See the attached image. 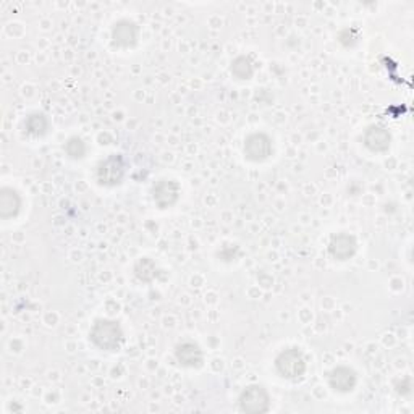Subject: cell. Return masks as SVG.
Instances as JSON below:
<instances>
[{
	"label": "cell",
	"mask_w": 414,
	"mask_h": 414,
	"mask_svg": "<svg viewBox=\"0 0 414 414\" xmlns=\"http://www.w3.org/2000/svg\"><path fill=\"white\" fill-rule=\"evenodd\" d=\"M91 342L102 351H118L122 348L125 335L118 322L99 319L91 329Z\"/></svg>",
	"instance_id": "cell-1"
},
{
	"label": "cell",
	"mask_w": 414,
	"mask_h": 414,
	"mask_svg": "<svg viewBox=\"0 0 414 414\" xmlns=\"http://www.w3.org/2000/svg\"><path fill=\"white\" fill-rule=\"evenodd\" d=\"M275 368L285 379L298 380L306 372V359L298 348H288L277 356Z\"/></svg>",
	"instance_id": "cell-2"
},
{
	"label": "cell",
	"mask_w": 414,
	"mask_h": 414,
	"mask_svg": "<svg viewBox=\"0 0 414 414\" xmlns=\"http://www.w3.org/2000/svg\"><path fill=\"white\" fill-rule=\"evenodd\" d=\"M240 408L243 413L262 414L270 410V396L262 385H249L241 392Z\"/></svg>",
	"instance_id": "cell-3"
},
{
	"label": "cell",
	"mask_w": 414,
	"mask_h": 414,
	"mask_svg": "<svg viewBox=\"0 0 414 414\" xmlns=\"http://www.w3.org/2000/svg\"><path fill=\"white\" fill-rule=\"evenodd\" d=\"M125 172H127V162L123 157L112 154L99 164L97 180L104 186H117L122 183Z\"/></svg>",
	"instance_id": "cell-4"
},
{
	"label": "cell",
	"mask_w": 414,
	"mask_h": 414,
	"mask_svg": "<svg viewBox=\"0 0 414 414\" xmlns=\"http://www.w3.org/2000/svg\"><path fill=\"white\" fill-rule=\"evenodd\" d=\"M272 139L265 133H253L244 141V156L251 162H262L272 156Z\"/></svg>",
	"instance_id": "cell-5"
},
{
	"label": "cell",
	"mask_w": 414,
	"mask_h": 414,
	"mask_svg": "<svg viewBox=\"0 0 414 414\" xmlns=\"http://www.w3.org/2000/svg\"><path fill=\"white\" fill-rule=\"evenodd\" d=\"M358 241L350 233H337L330 238L329 253L337 261H348L356 254Z\"/></svg>",
	"instance_id": "cell-6"
},
{
	"label": "cell",
	"mask_w": 414,
	"mask_h": 414,
	"mask_svg": "<svg viewBox=\"0 0 414 414\" xmlns=\"http://www.w3.org/2000/svg\"><path fill=\"white\" fill-rule=\"evenodd\" d=\"M180 198V186L174 180H160L153 186V199L160 209L172 207Z\"/></svg>",
	"instance_id": "cell-7"
},
{
	"label": "cell",
	"mask_w": 414,
	"mask_h": 414,
	"mask_svg": "<svg viewBox=\"0 0 414 414\" xmlns=\"http://www.w3.org/2000/svg\"><path fill=\"white\" fill-rule=\"evenodd\" d=\"M356 384H358V375L348 366H338L329 374V385L335 392L348 393L354 389Z\"/></svg>",
	"instance_id": "cell-8"
},
{
	"label": "cell",
	"mask_w": 414,
	"mask_h": 414,
	"mask_svg": "<svg viewBox=\"0 0 414 414\" xmlns=\"http://www.w3.org/2000/svg\"><path fill=\"white\" fill-rule=\"evenodd\" d=\"M392 143V136L389 130L380 125H372L364 133V144L372 153H385L389 151Z\"/></svg>",
	"instance_id": "cell-9"
},
{
	"label": "cell",
	"mask_w": 414,
	"mask_h": 414,
	"mask_svg": "<svg viewBox=\"0 0 414 414\" xmlns=\"http://www.w3.org/2000/svg\"><path fill=\"white\" fill-rule=\"evenodd\" d=\"M112 39L115 46L123 47V49L133 47L138 41V26L130 20H122L113 26Z\"/></svg>",
	"instance_id": "cell-10"
},
{
	"label": "cell",
	"mask_w": 414,
	"mask_h": 414,
	"mask_svg": "<svg viewBox=\"0 0 414 414\" xmlns=\"http://www.w3.org/2000/svg\"><path fill=\"white\" fill-rule=\"evenodd\" d=\"M175 358L185 368H201L204 363L202 350L193 342L180 343L175 350Z\"/></svg>",
	"instance_id": "cell-11"
},
{
	"label": "cell",
	"mask_w": 414,
	"mask_h": 414,
	"mask_svg": "<svg viewBox=\"0 0 414 414\" xmlns=\"http://www.w3.org/2000/svg\"><path fill=\"white\" fill-rule=\"evenodd\" d=\"M22 207V198L12 188H4L0 193V217L8 220L18 216Z\"/></svg>",
	"instance_id": "cell-12"
},
{
	"label": "cell",
	"mask_w": 414,
	"mask_h": 414,
	"mask_svg": "<svg viewBox=\"0 0 414 414\" xmlns=\"http://www.w3.org/2000/svg\"><path fill=\"white\" fill-rule=\"evenodd\" d=\"M25 128L28 134L34 136V138H41L49 130V120H47L44 113H33L25 120Z\"/></svg>",
	"instance_id": "cell-13"
},
{
	"label": "cell",
	"mask_w": 414,
	"mask_h": 414,
	"mask_svg": "<svg viewBox=\"0 0 414 414\" xmlns=\"http://www.w3.org/2000/svg\"><path fill=\"white\" fill-rule=\"evenodd\" d=\"M134 275L139 282H144V284H151L157 277V265L153 259L143 258L136 262L134 265Z\"/></svg>",
	"instance_id": "cell-14"
},
{
	"label": "cell",
	"mask_w": 414,
	"mask_h": 414,
	"mask_svg": "<svg viewBox=\"0 0 414 414\" xmlns=\"http://www.w3.org/2000/svg\"><path fill=\"white\" fill-rule=\"evenodd\" d=\"M232 73L238 80H249L254 75V64L249 57L240 55L232 62Z\"/></svg>",
	"instance_id": "cell-15"
},
{
	"label": "cell",
	"mask_w": 414,
	"mask_h": 414,
	"mask_svg": "<svg viewBox=\"0 0 414 414\" xmlns=\"http://www.w3.org/2000/svg\"><path fill=\"white\" fill-rule=\"evenodd\" d=\"M65 151L68 153V156L73 157V159H81V157L86 154V146L80 138H71L67 143Z\"/></svg>",
	"instance_id": "cell-16"
}]
</instances>
